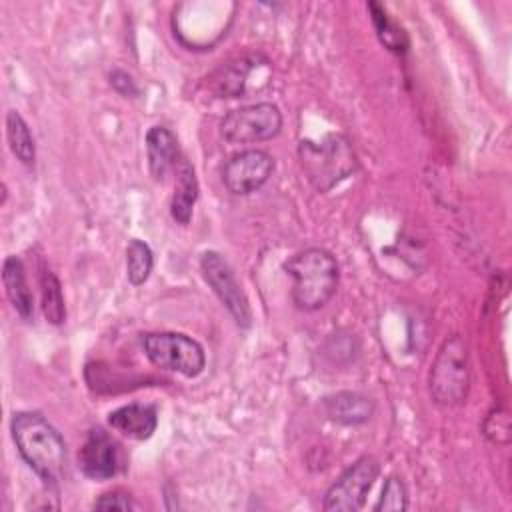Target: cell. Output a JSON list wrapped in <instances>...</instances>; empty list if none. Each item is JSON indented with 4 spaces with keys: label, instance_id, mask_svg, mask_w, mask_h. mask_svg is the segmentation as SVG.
<instances>
[{
    "label": "cell",
    "instance_id": "23",
    "mask_svg": "<svg viewBox=\"0 0 512 512\" xmlns=\"http://www.w3.org/2000/svg\"><path fill=\"white\" fill-rule=\"evenodd\" d=\"M94 510H122V512H128V510H134L138 508L134 498L122 490V488H116V490H108L104 494H100L94 504H92Z\"/></svg>",
    "mask_w": 512,
    "mask_h": 512
},
{
    "label": "cell",
    "instance_id": "11",
    "mask_svg": "<svg viewBox=\"0 0 512 512\" xmlns=\"http://www.w3.org/2000/svg\"><path fill=\"white\" fill-rule=\"evenodd\" d=\"M258 54L240 56L234 60H228L220 64L210 76H208V90L216 98H240L246 94V84L250 78V72L258 64Z\"/></svg>",
    "mask_w": 512,
    "mask_h": 512
},
{
    "label": "cell",
    "instance_id": "10",
    "mask_svg": "<svg viewBox=\"0 0 512 512\" xmlns=\"http://www.w3.org/2000/svg\"><path fill=\"white\" fill-rule=\"evenodd\" d=\"M274 172V158L266 150L250 148L242 150L224 164L222 182L228 192L236 196H246L262 188Z\"/></svg>",
    "mask_w": 512,
    "mask_h": 512
},
{
    "label": "cell",
    "instance_id": "17",
    "mask_svg": "<svg viewBox=\"0 0 512 512\" xmlns=\"http://www.w3.org/2000/svg\"><path fill=\"white\" fill-rule=\"evenodd\" d=\"M368 12L372 26L376 30L378 40L394 54H404L410 48L408 32L386 12V8L378 2H368Z\"/></svg>",
    "mask_w": 512,
    "mask_h": 512
},
{
    "label": "cell",
    "instance_id": "5",
    "mask_svg": "<svg viewBox=\"0 0 512 512\" xmlns=\"http://www.w3.org/2000/svg\"><path fill=\"white\" fill-rule=\"evenodd\" d=\"M142 348L154 366L186 378H196L206 366L202 344L182 332H148L142 338Z\"/></svg>",
    "mask_w": 512,
    "mask_h": 512
},
{
    "label": "cell",
    "instance_id": "12",
    "mask_svg": "<svg viewBox=\"0 0 512 512\" xmlns=\"http://www.w3.org/2000/svg\"><path fill=\"white\" fill-rule=\"evenodd\" d=\"M146 156L148 170L154 180H164L180 162L178 140L166 126H152L146 132Z\"/></svg>",
    "mask_w": 512,
    "mask_h": 512
},
{
    "label": "cell",
    "instance_id": "19",
    "mask_svg": "<svg viewBox=\"0 0 512 512\" xmlns=\"http://www.w3.org/2000/svg\"><path fill=\"white\" fill-rule=\"evenodd\" d=\"M40 294H42L44 318L50 324L60 326L66 320V304H64L62 284L50 268H42L40 272Z\"/></svg>",
    "mask_w": 512,
    "mask_h": 512
},
{
    "label": "cell",
    "instance_id": "24",
    "mask_svg": "<svg viewBox=\"0 0 512 512\" xmlns=\"http://www.w3.org/2000/svg\"><path fill=\"white\" fill-rule=\"evenodd\" d=\"M110 84H112V88H114L118 94H122V96H126V98H136V96H138V86H136V82L132 80V76H130L128 72H124V70H120V68H116V70L110 72Z\"/></svg>",
    "mask_w": 512,
    "mask_h": 512
},
{
    "label": "cell",
    "instance_id": "4",
    "mask_svg": "<svg viewBox=\"0 0 512 512\" xmlns=\"http://www.w3.org/2000/svg\"><path fill=\"white\" fill-rule=\"evenodd\" d=\"M470 388L468 348L462 336L454 334L442 342L428 374L430 398L440 406H458Z\"/></svg>",
    "mask_w": 512,
    "mask_h": 512
},
{
    "label": "cell",
    "instance_id": "16",
    "mask_svg": "<svg viewBox=\"0 0 512 512\" xmlns=\"http://www.w3.org/2000/svg\"><path fill=\"white\" fill-rule=\"evenodd\" d=\"M2 282L6 296L22 320H32L34 316V296L26 282V270L18 256H8L2 264Z\"/></svg>",
    "mask_w": 512,
    "mask_h": 512
},
{
    "label": "cell",
    "instance_id": "1",
    "mask_svg": "<svg viewBox=\"0 0 512 512\" xmlns=\"http://www.w3.org/2000/svg\"><path fill=\"white\" fill-rule=\"evenodd\" d=\"M10 432L28 468L48 488H56L66 470V444L60 432L36 412H14Z\"/></svg>",
    "mask_w": 512,
    "mask_h": 512
},
{
    "label": "cell",
    "instance_id": "6",
    "mask_svg": "<svg viewBox=\"0 0 512 512\" xmlns=\"http://www.w3.org/2000/svg\"><path fill=\"white\" fill-rule=\"evenodd\" d=\"M282 130V112L272 102H256L230 110L220 122V134L230 144L264 142Z\"/></svg>",
    "mask_w": 512,
    "mask_h": 512
},
{
    "label": "cell",
    "instance_id": "8",
    "mask_svg": "<svg viewBox=\"0 0 512 512\" xmlns=\"http://www.w3.org/2000/svg\"><path fill=\"white\" fill-rule=\"evenodd\" d=\"M200 270H202L206 284L218 296V300L228 310V314L234 318V322L240 328H250V324H252L250 302H248L240 282L236 280L232 266L226 262V258L216 250H206L200 258Z\"/></svg>",
    "mask_w": 512,
    "mask_h": 512
},
{
    "label": "cell",
    "instance_id": "22",
    "mask_svg": "<svg viewBox=\"0 0 512 512\" xmlns=\"http://www.w3.org/2000/svg\"><path fill=\"white\" fill-rule=\"evenodd\" d=\"M482 434L492 444H508L510 442V416L504 408H494L486 420L482 422Z\"/></svg>",
    "mask_w": 512,
    "mask_h": 512
},
{
    "label": "cell",
    "instance_id": "3",
    "mask_svg": "<svg viewBox=\"0 0 512 512\" xmlns=\"http://www.w3.org/2000/svg\"><path fill=\"white\" fill-rule=\"evenodd\" d=\"M298 156L308 182L318 192H328L356 170V154L342 134H328L320 142L302 140Z\"/></svg>",
    "mask_w": 512,
    "mask_h": 512
},
{
    "label": "cell",
    "instance_id": "15",
    "mask_svg": "<svg viewBox=\"0 0 512 512\" xmlns=\"http://www.w3.org/2000/svg\"><path fill=\"white\" fill-rule=\"evenodd\" d=\"M176 184H174V194H172V202H170V214L172 218L186 226L192 220V212H194V204L198 200V178H196V170L194 166L182 156L178 166H176Z\"/></svg>",
    "mask_w": 512,
    "mask_h": 512
},
{
    "label": "cell",
    "instance_id": "18",
    "mask_svg": "<svg viewBox=\"0 0 512 512\" xmlns=\"http://www.w3.org/2000/svg\"><path fill=\"white\" fill-rule=\"evenodd\" d=\"M6 138H8L12 154L22 164H26V166L34 164V160H36L34 136H32L26 120L22 118V114L16 110H10L6 114Z\"/></svg>",
    "mask_w": 512,
    "mask_h": 512
},
{
    "label": "cell",
    "instance_id": "14",
    "mask_svg": "<svg viewBox=\"0 0 512 512\" xmlns=\"http://www.w3.org/2000/svg\"><path fill=\"white\" fill-rule=\"evenodd\" d=\"M322 408H324V414L332 422H338L344 426H356V424L368 422L372 418L376 406L370 396L344 390V392L326 396L322 400Z\"/></svg>",
    "mask_w": 512,
    "mask_h": 512
},
{
    "label": "cell",
    "instance_id": "20",
    "mask_svg": "<svg viewBox=\"0 0 512 512\" xmlns=\"http://www.w3.org/2000/svg\"><path fill=\"white\" fill-rule=\"evenodd\" d=\"M154 268L152 248L138 238H132L126 246V278L132 286L144 284Z\"/></svg>",
    "mask_w": 512,
    "mask_h": 512
},
{
    "label": "cell",
    "instance_id": "7",
    "mask_svg": "<svg viewBox=\"0 0 512 512\" xmlns=\"http://www.w3.org/2000/svg\"><path fill=\"white\" fill-rule=\"evenodd\" d=\"M380 464L374 456H360L350 464L326 490L322 508L328 512H356L364 506L374 480L378 478Z\"/></svg>",
    "mask_w": 512,
    "mask_h": 512
},
{
    "label": "cell",
    "instance_id": "13",
    "mask_svg": "<svg viewBox=\"0 0 512 512\" xmlns=\"http://www.w3.org/2000/svg\"><path fill=\"white\" fill-rule=\"evenodd\" d=\"M108 424L112 430L120 432L132 440H148L158 426V414L152 404H124L108 414Z\"/></svg>",
    "mask_w": 512,
    "mask_h": 512
},
{
    "label": "cell",
    "instance_id": "9",
    "mask_svg": "<svg viewBox=\"0 0 512 512\" xmlns=\"http://www.w3.org/2000/svg\"><path fill=\"white\" fill-rule=\"evenodd\" d=\"M78 466L90 480H110L126 468L122 446L102 428H92L78 450Z\"/></svg>",
    "mask_w": 512,
    "mask_h": 512
},
{
    "label": "cell",
    "instance_id": "2",
    "mask_svg": "<svg viewBox=\"0 0 512 512\" xmlns=\"http://www.w3.org/2000/svg\"><path fill=\"white\" fill-rule=\"evenodd\" d=\"M284 272L294 278L292 302L304 312L324 308L336 294L340 268L324 248H306L284 262Z\"/></svg>",
    "mask_w": 512,
    "mask_h": 512
},
{
    "label": "cell",
    "instance_id": "21",
    "mask_svg": "<svg viewBox=\"0 0 512 512\" xmlns=\"http://www.w3.org/2000/svg\"><path fill=\"white\" fill-rule=\"evenodd\" d=\"M406 508H408V492H406L402 478L388 476L384 482L382 494H380L378 502L374 504V510L376 512H398V510H406Z\"/></svg>",
    "mask_w": 512,
    "mask_h": 512
}]
</instances>
